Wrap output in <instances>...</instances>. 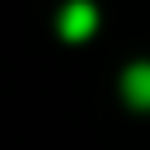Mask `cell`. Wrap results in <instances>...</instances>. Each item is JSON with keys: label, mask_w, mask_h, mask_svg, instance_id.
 I'll return each mask as SVG.
<instances>
[{"label": "cell", "mask_w": 150, "mask_h": 150, "mask_svg": "<svg viewBox=\"0 0 150 150\" xmlns=\"http://www.w3.org/2000/svg\"><path fill=\"white\" fill-rule=\"evenodd\" d=\"M56 28H61L66 42H84V38L98 28V9H94L89 0H66L61 14H56Z\"/></svg>", "instance_id": "6da1fadb"}, {"label": "cell", "mask_w": 150, "mask_h": 150, "mask_svg": "<svg viewBox=\"0 0 150 150\" xmlns=\"http://www.w3.org/2000/svg\"><path fill=\"white\" fill-rule=\"evenodd\" d=\"M122 98H127L131 108H150V61L127 66V75H122Z\"/></svg>", "instance_id": "7a4b0ae2"}]
</instances>
